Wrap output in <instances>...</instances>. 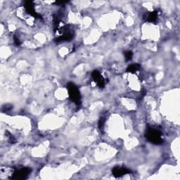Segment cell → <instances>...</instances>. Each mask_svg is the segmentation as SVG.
I'll return each instance as SVG.
<instances>
[{
    "mask_svg": "<svg viewBox=\"0 0 180 180\" xmlns=\"http://www.w3.org/2000/svg\"><path fill=\"white\" fill-rule=\"evenodd\" d=\"M9 141H10L11 144L15 143V142H16V139L14 138V137L12 136V134H9Z\"/></svg>",
    "mask_w": 180,
    "mask_h": 180,
    "instance_id": "13",
    "label": "cell"
},
{
    "mask_svg": "<svg viewBox=\"0 0 180 180\" xmlns=\"http://www.w3.org/2000/svg\"><path fill=\"white\" fill-rule=\"evenodd\" d=\"M141 68V66L138 64V63H132V64H130L129 66H127L126 71L127 73H133L138 71Z\"/></svg>",
    "mask_w": 180,
    "mask_h": 180,
    "instance_id": "9",
    "label": "cell"
},
{
    "mask_svg": "<svg viewBox=\"0 0 180 180\" xmlns=\"http://www.w3.org/2000/svg\"><path fill=\"white\" fill-rule=\"evenodd\" d=\"M68 2H65V1H58V2H54V4H64L66 3H67Z\"/></svg>",
    "mask_w": 180,
    "mask_h": 180,
    "instance_id": "15",
    "label": "cell"
},
{
    "mask_svg": "<svg viewBox=\"0 0 180 180\" xmlns=\"http://www.w3.org/2000/svg\"><path fill=\"white\" fill-rule=\"evenodd\" d=\"M32 170L29 167H23L21 169L15 170L12 176L10 177L11 179H19L23 180L28 178L29 174L31 173Z\"/></svg>",
    "mask_w": 180,
    "mask_h": 180,
    "instance_id": "4",
    "label": "cell"
},
{
    "mask_svg": "<svg viewBox=\"0 0 180 180\" xmlns=\"http://www.w3.org/2000/svg\"><path fill=\"white\" fill-rule=\"evenodd\" d=\"M146 138L147 140L156 145H160L163 143V139L162 138V133L157 129L148 127L146 132Z\"/></svg>",
    "mask_w": 180,
    "mask_h": 180,
    "instance_id": "1",
    "label": "cell"
},
{
    "mask_svg": "<svg viewBox=\"0 0 180 180\" xmlns=\"http://www.w3.org/2000/svg\"><path fill=\"white\" fill-rule=\"evenodd\" d=\"M13 42H14V44H15L16 46H20V45H21L20 40L16 36L13 37Z\"/></svg>",
    "mask_w": 180,
    "mask_h": 180,
    "instance_id": "12",
    "label": "cell"
},
{
    "mask_svg": "<svg viewBox=\"0 0 180 180\" xmlns=\"http://www.w3.org/2000/svg\"><path fill=\"white\" fill-rule=\"evenodd\" d=\"M145 20L148 22L150 23H155L157 21L158 18V11H153L151 12L146 14V17H144Z\"/></svg>",
    "mask_w": 180,
    "mask_h": 180,
    "instance_id": "8",
    "label": "cell"
},
{
    "mask_svg": "<svg viewBox=\"0 0 180 180\" xmlns=\"http://www.w3.org/2000/svg\"><path fill=\"white\" fill-rule=\"evenodd\" d=\"M105 122H106L105 118H103V117L100 118V119H99V129L101 130H101H103V129Z\"/></svg>",
    "mask_w": 180,
    "mask_h": 180,
    "instance_id": "11",
    "label": "cell"
},
{
    "mask_svg": "<svg viewBox=\"0 0 180 180\" xmlns=\"http://www.w3.org/2000/svg\"><path fill=\"white\" fill-rule=\"evenodd\" d=\"M58 32V35L55 38V41L56 42L70 41L73 37V32L71 30L68 26H63V27H59L55 33Z\"/></svg>",
    "mask_w": 180,
    "mask_h": 180,
    "instance_id": "2",
    "label": "cell"
},
{
    "mask_svg": "<svg viewBox=\"0 0 180 180\" xmlns=\"http://www.w3.org/2000/svg\"><path fill=\"white\" fill-rule=\"evenodd\" d=\"M4 108H5V112H7V111H10L12 109V106L11 105H6L5 107H4Z\"/></svg>",
    "mask_w": 180,
    "mask_h": 180,
    "instance_id": "14",
    "label": "cell"
},
{
    "mask_svg": "<svg viewBox=\"0 0 180 180\" xmlns=\"http://www.w3.org/2000/svg\"><path fill=\"white\" fill-rule=\"evenodd\" d=\"M67 89L69 98L73 103L79 106L81 104V94L78 89L77 87L73 82H69L67 84Z\"/></svg>",
    "mask_w": 180,
    "mask_h": 180,
    "instance_id": "3",
    "label": "cell"
},
{
    "mask_svg": "<svg viewBox=\"0 0 180 180\" xmlns=\"http://www.w3.org/2000/svg\"><path fill=\"white\" fill-rule=\"evenodd\" d=\"M24 8L26 12L29 15L32 16L33 18H41V16L39 13H37L35 10L34 3L32 1H26L24 3Z\"/></svg>",
    "mask_w": 180,
    "mask_h": 180,
    "instance_id": "5",
    "label": "cell"
},
{
    "mask_svg": "<svg viewBox=\"0 0 180 180\" xmlns=\"http://www.w3.org/2000/svg\"><path fill=\"white\" fill-rule=\"evenodd\" d=\"M92 77L99 88H104V87H105V80L98 70L93 71L92 73Z\"/></svg>",
    "mask_w": 180,
    "mask_h": 180,
    "instance_id": "6",
    "label": "cell"
},
{
    "mask_svg": "<svg viewBox=\"0 0 180 180\" xmlns=\"http://www.w3.org/2000/svg\"><path fill=\"white\" fill-rule=\"evenodd\" d=\"M125 61H131L132 58V56H133V53L131 51H125Z\"/></svg>",
    "mask_w": 180,
    "mask_h": 180,
    "instance_id": "10",
    "label": "cell"
},
{
    "mask_svg": "<svg viewBox=\"0 0 180 180\" xmlns=\"http://www.w3.org/2000/svg\"><path fill=\"white\" fill-rule=\"evenodd\" d=\"M129 173H131L130 170L124 167L116 166L112 169V174L115 177H120Z\"/></svg>",
    "mask_w": 180,
    "mask_h": 180,
    "instance_id": "7",
    "label": "cell"
}]
</instances>
